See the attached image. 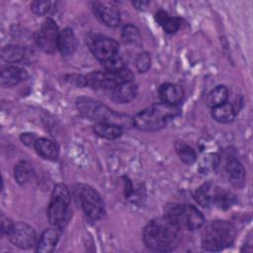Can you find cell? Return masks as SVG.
<instances>
[{"label":"cell","mask_w":253,"mask_h":253,"mask_svg":"<svg viewBox=\"0 0 253 253\" xmlns=\"http://www.w3.org/2000/svg\"><path fill=\"white\" fill-rule=\"evenodd\" d=\"M179 228L165 216L150 220L143 230L145 246L156 252H169L176 248Z\"/></svg>","instance_id":"obj_1"},{"label":"cell","mask_w":253,"mask_h":253,"mask_svg":"<svg viewBox=\"0 0 253 253\" xmlns=\"http://www.w3.org/2000/svg\"><path fill=\"white\" fill-rule=\"evenodd\" d=\"M178 115L177 106L163 102L155 103L136 114L133 118V125L143 131H156L164 128Z\"/></svg>","instance_id":"obj_2"},{"label":"cell","mask_w":253,"mask_h":253,"mask_svg":"<svg viewBox=\"0 0 253 253\" xmlns=\"http://www.w3.org/2000/svg\"><path fill=\"white\" fill-rule=\"evenodd\" d=\"M234 226L226 220H213L202 232V247L207 251H220L230 246L235 239Z\"/></svg>","instance_id":"obj_3"},{"label":"cell","mask_w":253,"mask_h":253,"mask_svg":"<svg viewBox=\"0 0 253 253\" xmlns=\"http://www.w3.org/2000/svg\"><path fill=\"white\" fill-rule=\"evenodd\" d=\"M71 217L70 194L64 184H56L52 190L47 209V218L50 224L58 229L66 226Z\"/></svg>","instance_id":"obj_4"},{"label":"cell","mask_w":253,"mask_h":253,"mask_svg":"<svg viewBox=\"0 0 253 253\" xmlns=\"http://www.w3.org/2000/svg\"><path fill=\"white\" fill-rule=\"evenodd\" d=\"M164 216L179 229L196 230L201 228L205 223L203 213L192 205L168 204L164 209Z\"/></svg>","instance_id":"obj_5"},{"label":"cell","mask_w":253,"mask_h":253,"mask_svg":"<svg viewBox=\"0 0 253 253\" xmlns=\"http://www.w3.org/2000/svg\"><path fill=\"white\" fill-rule=\"evenodd\" d=\"M76 108L83 117L91 121H96L98 123H112L116 125L121 121L120 115L116 114L103 103L92 98H78L76 100Z\"/></svg>","instance_id":"obj_6"},{"label":"cell","mask_w":253,"mask_h":253,"mask_svg":"<svg viewBox=\"0 0 253 253\" xmlns=\"http://www.w3.org/2000/svg\"><path fill=\"white\" fill-rule=\"evenodd\" d=\"M78 197L86 216L93 220H98L104 216V202L94 188L88 185H81L78 190Z\"/></svg>","instance_id":"obj_7"},{"label":"cell","mask_w":253,"mask_h":253,"mask_svg":"<svg viewBox=\"0 0 253 253\" xmlns=\"http://www.w3.org/2000/svg\"><path fill=\"white\" fill-rule=\"evenodd\" d=\"M86 42L95 57L102 63L118 55L119 43L114 39L102 35H91Z\"/></svg>","instance_id":"obj_8"},{"label":"cell","mask_w":253,"mask_h":253,"mask_svg":"<svg viewBox=\"0 0 253 253\" xmlns=\"http://www.w3.org/2000/svg\"><path fill=\"white\" fill-rule=\"evenodd\" d=\"M59 35L60 33L55 22L48 18L42 23L41 29L37 33V43L42 51L53 53L56 48H58Z\"/></svg>","instance_id":"obj_9"},{"label":"cell","mask_w":253,"mask_h":253,"mask_svg":"<svg viewBox=\"0 0 253 253\" xmlns=\"http://www.w3.org/2000/svg\"><path fill=\"white\" fill-rule=\"evenodd\" d=\"M7 236L15 246L22 249H30L38 243L35 229L25 222L13 223Z\"/></svg>","instance_id":"obj_10"},{"label":"cell","mask_w":253,"mask_h":253,"mask_svg":"<svg viewBox=\"0 0 253 253\" xmlns=\"http://www.w3.org/2000/svg\"><path fill=\"white\" fill-rule=\"evenodd\" d=\"M95 15L108 27H117L121 22V14L114 2H93Z\"/></svg>","instance_id":"obj_11"},{"label":"cell","mask_w":253,"mask_h":253,"mask_svg":"<svg viewBox=\"0 0 253 253\" xmlns=\"http://www.w3.org/2000/svg\"><path fill=\"white\" fill-rule=\"evenodd\" d=\"M225 170L229 182L235 188H241L246 181V171L243 165L234 157L227 159L225 164Z\"/></svg>","instance_id":"obj_12"},{"label":"cell","mask_w":253,"mask_h":253,"mask_svg":"<svg viewBox=\"0 0 253 253\" xmlns=\"http://www.w3.org/2000/svg\"><path fill=\"white\" fill-rule=\"evenodd\" d=\"M137 95V85L132 81L124 82L113 89V99L120 104L128 103Z\"/></svg>","instance_id":"obj_13"},{"label":"cell","mask_w":253,"mask_h":253,"mask_svg":"<svg viewBox=\"0 0 253 253\" xmlns=\"http://www.w3.org/2000/svg\"><path fill=\"white\" fill-rule=\"evenodd\" d=\"M159 97L163 101V103L177 106L183 98V89L176 84L172 83H165L160 86L159 90Z\"/></svg>","instance_id":"obj_14"},{"label":"cell","mask_w":253,"mask_h":253,"mask_svg":"<svg viewBox=\"0 0 253 253\" xmlns=\"http://www.w3.org/2000/svg\"><path fill=\"white\" fill-rule=\"evenodd\" d=\"M59 229L54 227V228H48L45 229L41 237L38 240L37 243V252L41 253H49L52 252L53 249L56 246V243L59 238Z\"/></svg>","instance_id":"obj_15"},{"label":"cell","mask_w":253,"mask_h":253,"mask_svg":"<svg viewBox=\"0 0 253 253\" xmlns=\"http://www.w3.org/2000/svg\"><path fill=\"white\" fill-rule=\"evenodd\" d=\"M25 79V72L14 65H9L1 70L0 82L2 87H13Z\"/></svg>","instance_id":"obj_16"},{"label":"cell","mask_w":253,"mask_h":253,"mask_svg":"<svg viewBox=\"0 0 253 253\" xmlns=\"http://www.w3.org/2000/svg\"><path fill=\"white\" fill-rule=\"evenodd\" d=\"M34 147L38 152V154L44 159L56 160L58 156V148L56 144L48 138H44V137L38 138Z\"/></svg>","instance_id":"obj_17"},{"label":"cell","mask_w":253,"mask_h":253,"mask_svg":"<svg viewBox=\"0 0 253 253\" xmlns=\"http://www.w3.org/2000/svg\"><path fill=\"white\" fill-rule=\"evenodd\" d=\"M76 48V38L71 29L66 28L60 32L58 40V49L63 56L71 55Z\"/></svg>","instance_id":"obj_18"},{"label":"cell","mask_w":253,"mask_h":253,"mask_svg":"<svg viewBox=\"0 0 253 253\" xmlns=\"http://www.w3.org/2000/svg\"><path fill=\"white\" fill-rule=\"evenodd\" d=\"M93 129L97 135L108 140L117 139L123 133L122 127L119 125L112 123H97Z\"/></svg>","instance_id":"obj_19"},{"label":"cell","mask_w":253,"mask_h":253,"mask_svg":"<svg viewBox=\"0 0 253 253\" xmlns=\"http://www.w3.org/2000/svg\"><path fill=\"white\" fill-rule=\"evenodd\" d=\"M235 115H236V111H235L233 105H231L230 103H227V102L212 108V111H211L212 118L216 122L222 123V124L232 122Z\"/></svg>","instance_id":"obj_20"},{"label":"cell","mask_w":253,"mask_h":253,"mask_svg":"<svg viewBox=\"0 0 253 253\" xmlns=\"http://www.w3.org/2000/svg\"><path fill=\"white\" fill-rule=\"evenodd\" d=\"M155 19L168 34H175L181 26L180 19L169 17V15L164 11H158L155 15Z\"/></svg>","instance_id":"obj_21"},{"label":"cell","mask_w":253,"mask_h":253,"mask_svg":"<svg viewBox=\"0 0 253 253\" xmlns=\"http://www.w3.org/2000/svg\"><path fill=\"white\" fill-rule=\"evenodd\" d=\"M25 56V48L18 44H10L3 46L1 49V57L7 62H18Z\"/></svg>","instance_id":"obj_22"},{"label":"cell","mask_w":253,"mask_h":253,"mask_svg":"<svg viewBox=\"0 0 253 253\" xmlns=\"http://www.w3.org/2000/svg\"><path fill=\"white\" fill-rule=\"evenodd\" d=\"M228 90L224 86H217L210 92L207 98V105L211 109L227 101Z\"/></svg>","instance_id":"obj_23"},{"label":"cell","mask_w":253,"mask_h":253,"mask_svg":"<svg viewBox=\"0 0 253 253\" xmlns=\"http://www.w3.org/2000/svg\"><path fill=\"white\" fill-rule=\"evenodd\" d=\"M31 174H32L31 166L27 161H20L19 163L16 164L14 169V175H15L16 181L20 185L27 184L31 178Z\"/></svg>","instance_id":"obj_24"},{"label":"cell","mask_w":253,"mask_h":253,"mask_svg":"<svg viewBox=\"0 0 253 253\" xmlns=\"http://www.w3.org/2000/svg\"><path fill=\"white\" fill-rule=\"evenodd\" d=\"M176 150L179 154L180 159L186 164H192L196 160V153L192 147L185 144L184 142H178L176 144Z\"/></svg>","instance_id":"obj_25"},{"label":"cell","mask_w":253,"mask_h":253,"mask_svg":"<svg viewBox=\"0 0 253 253\" xmlns=\"http://www.w3.org/2000/svg\"><path fill=\"white\" fill-rule=\"evenodd\" d=\"M218 155L215 153H211L203 157L200 163V170L203 173H208L216 168L218 165Z\"/></svg>","instance_id":"obj_26"},{"label":"cell","mask_w":253,"mask_h":253,"mask_svg":"<svg viewBox=\"0 0 253 253\" xmlns=\"http://www.w3.org/2000/svg\"><path fill=\"white\" fill-rule=\"evenodd\" d=\"M195 200L202 207H209L211 203V195H210V185L204 184L199 189L196 190L194 194Z\"/></svg>","instance_id":"obj_27"},{"label":"cell","mask_w":253,"mask_h":253,"mask_svg":"<svg viewBox=\"0 0 253 253\" xmlns=\"http://www.w3.org/2000/svg\"><path fill=\"white\" fill-rule=\"evenodd\" d=\"M233 200H234L233 195L230 193H227V192H219L213 198L214 204L217 207H219L220 209L229 208L231 206V204L233 203Z\"/></svg>","instance_id":"obj_28"},{"label":"cell","mask_w":253,"mask_h":253,"mask_svg":"<svg viewBox=\"0 0 253 253\" xmlns=\"http://www.w3.org/2000/svg\"><path fill=\"white\" fill-rule=\"evenodd\" d=\"M52 5H53V2H51V1H40V0H38V1L32 2L31 10L36 15L42 16V15L47 14L50 11V9L52 8Z\"/></svg>","instance_id":"obj_29"},{"label":"cell","mask_w":253,"mask_h":253,"mask_svg":"<svg viewBox=\"0 0 253 253\" xmlns=\"http://www.w3.org/2000/svg\"><path fill=\"white\" fill-rule=\"evenodd\" d=\"M139 37V32L133 25H126L122 31V38L125 42H134Z\"/></svg>","instance_id":"obj_30"},{"label":"cell","mask_w":253,"mask_h":253,"mask_svg":"<svg viewBox=\"0 0 253 253\" xmlns=\"http://www.w3.org/2000/svg\"><path fill=\"white\" fill-rule=\"evenodd\" d=\"M104 65L105 71H109V72H116L118 70H121L123 68H125V62L123 60L122 57H120L119 55L105 61L102 63Z\"/></svg>","instance_id":"obj_31"},{"label":"cell","mask_w":253,"mask_h":253,"mask_svg":"<svg viewBox=\"0 0 253 253\" xmlns=\"http://www.w3.org/2000/svg\"><path fill=\"white\" fill-rule=\"evenodd\" d=\"M151 59L147 52H140L135 58V66L138 72H146L150 67Z\"/></svg>","instance_id":"obj_32"},{"label":"cell","mask_w":253,"mask_h":253,"mask_svg":"<svg viewBox=\"0 0 253 253\" xmlns=\"http://www.w3.org/2000/svg\"><path fill=\"white\" fill-rule=\"evenodd\" d=\"M66 81L70 84H73L77 87H83L85 85H87V80H86V76H82V75H77V74H71V75H67L65 77Z\"/></svg>","instance_id":"obj_33"},{"label":"cell","mask_w":253,"mask_h":253,"mask_svg":"<svg viewBox=\"0 0 253 253\" xmlns=\"http://www.w3.org/2000/svg\"><path fill=\"white\" fill-rule=\"evenodd\" d=\"M38 137L34 133H23L21 135V140L23 143L29 145V146H34Z\"/></svg>","instance_id":"obj_34"},{"label":"cell","mask_w":253,"mask_h":253,"mask_svg":"<svg viewBox=\"0 0 253 253\" xmlns=\"http://www.w3.org/2000/svg\"><path fill=\"white\" fill-rule=\"evenodd\" d=\"M148 4V2H144V1H139V2H133V5L136 7V8H138V9H140V8H144L146 5Z\"/></svg>","instance_id":"obj_35"}]
</instances>
